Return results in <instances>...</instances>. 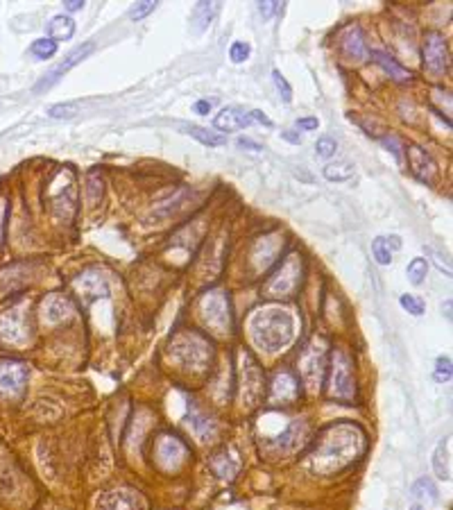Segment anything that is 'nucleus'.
Returning <instances> with one entry per match:
<instances>
[{
    "instance_id": "1",
    "label": "nucleus",
    "mask_w": 453,
    "mask_h": 510,
    "mask_svg": "<svg viewBox=\"0 0 453 510\" xmlns=\"http://www.w3.org/2000/svg\"><path fill=\"white\" fill-rule=\"evenodd\" d=\"M362 449H365V435L358 426L335 424L320 438L315 451L311 454V467L320 474L340 472L362 454Z\"/></svg>"
},
{
    "instance_id": "2",
    "label": "nucleus",
    "mask_w": 453,
    "mask_h": 510,
    "mask_svg": "<svg viewBox=\"0 0 453 510\" xmlns=\"http://www.w3.org/2000/svg\"><path fill=\"white\" fill-rule=\"evenodd\" d=\"M252 340L259 349L275 354L295 338V318L286 309H261L250 320Z\"/></svg>"
},
{
    "instance_id": "3",
    "label": "nucleus",
    "mask_w": 453,
    "mask_h": 510,
    "mask_svg": "<svg viewBox=\"0 0 453 510\" xmlns=\"http://www.w3.org/2000/svg\"><path fill=\"white\" fill-rule=\"evenodd\" d=\"M170 356L177 361L181 367L200 372L211 363V345L197 331H179L170 343Z\"/></svg>"
},
{
    "instance_id": "4",
    "label": "nucleus",
    "mask_w": 453,
    "mask_h": 510,
    "mask_svg": "<svg viewBox=\"0 0 453 510\" xmlns=\"http://www.w3.org/2000/svg\"><path fill=\"white\" fill-rule=\"evenodd\" d=\"M302 284V259L299 254H290L281 268L268 279L266 295L268 298H290Z\"/></svg>"
},
{
    "instance_id": "5",
    "label": "nucleus",
    "mask_w": 453,
    "mask_h": 510,
    "mask_svg": "<svg viewBox=\"0 0 453 510\" xmlns=\"http://www.w3.org/2000/svg\"><path fill=\"white\" fill-rule=\"evenodd\" d=\"M50 207L59 218L68 220L77 209V186L71 170H62L50 188Z\"/></svg>"
},
{
    "instance_id": "6",
    "label": "nucleus",
    "mask_w": 453,
    "mask_h": 510,
    "mask_svg": "<svg viewBox=\"0 0 453 510\" xmlns=\"http://www.w3.org/2000/svg\"><path fill=\"white\" fill-rule=\"evenodd\" d=\"M329 394L333 399L351 401L356 397V383L351 374V361L344 352H335L331 361V379H329Z\"/></svg>"
},
{
    "instance_id": "7",
    "label": "nucleus",
    "mask_w": 453,
    "mask_h": 510,
    "mask_svg": "<svg viewBox=\"0 0 453 510\" xmlns=\"http://www.w3.org/2000/svg\"><path fill=\"white\" fill-rule=\"evenodd\" d=\"M424 69L433 78H444L449 73V46L440 32H428L424 39Z\"/></svg>"
},
{
    "instance_id": "8",
    "label": "nucleus",
    "mask_w": 453,
    "mask_h": 510,
    "mask_svg": "<svg viewBox=\"0 0 453 510\" xmlns=\"http://www.w3.org/2000/svg\"><path fill=\"white\" fill-rule=\"evenodd\" d=\"M200 313H202V320L207 322L211 329H216V331H227L229 329V322H232V318H229V302H227V295L222 291H213L209 295H204L202 302H200Z\"/></svg>"
},
{
    "instance_id": "9",
    "label": "nucleus",
    "mask_w": 453,
    "mask_h": 510,
    "mask_svg": "<svg viewBox=\"0 0 453 510\" xmlns=\"http://www.w3.org/2000/svg\"><path fill=\"white\" fill-rule=\"evenodd\" d=\"M324 363H326V354L320 340H313L306 349H304L302 358H299V372L304 383L308 385L311 390L320 388L322 383V374H324Z\"/></svg>"
},
{
    "instance_id": "10",
    "label": "nucleus",
    "mask_w": 453,
    "mask_h": 510,
    "mask_svg": "<svg viewBox=\"0 0 453 510\" xmlns=\"http://www.w3.org/2000/svg\"><path fill=\"white\" fill-rule=\"evenodd\" d=\"M93 51H95V44H93V41H86V44H82V46L75 48V51H73V53H68V55L64 57V62H59V64L55 66V69H50L44 78H41V80L37 82V84H35V93H44V91H48V89H50V86H55L57 82H59V80L66 75V73H68V71L73 69V66H77L80 62H84L86 57H89L91 53H93Z\"/></svg>"
},
{
    "instance_id": "11",
    "label": "nucleus",
    "mask_w": 453,
    "mask_h": 510,
    "mask_svg": "<svg viewBox=\"0 0 453 510\" xmlns=\"http://www.w3.org/2000/svg\"><path fill=\"white\" fill-rule=\"evenodd\" d=\"M241 394L247 406H257L263 397V374L250 354H243L241 363Z\"/></svg>"
},
{
    "instance_id": "12",
    "label": "nucleus",
    "mask_w": 453,
    "mask_h": 510,
    "mask_svg": "<svg viewBox=\"0 0 453 510\" xmlns=\"http://www.w3.org/2000/svg\"><path fill=\"white\" fill-rule=\"evenodd\" d=\"M30 336V325L26 318V307H12L0 316V338L7 343H26Z\"/></svg>"
},
{
    "instance_id": "13",
    "label": "nucleus",
    "mask_w": 453,
    "mask_h": 510,
    "mask_svg": "<svg viewBox=\"0 0 453 510\" xmlns=\"http://www.w3.org/2000/svg\"><path fill=\"white\" fill-rule=\"evenodd\" d=\"M186 456H188L186 445L179 438H175V435H161L159 442H156V460H159L163 470L168 472L179 470L184 465Z\"/></svg>"
},
{
    "instance_id": "14",
    "label": "nucleus",
    "mask_w": 453,
    "mask_h": 510,
    "mask_svg": "<svg viewBox=\"0 0 453 510\" xmlns=\"http://www.w3.org/2000/svg\"><path fill=\"white\" fill-rule=\"evenodd\" d=\"M30 370L19 361H0V392L3 394H21L28 383Z\"/></svg>"
},
{
    "instance_id": "15",
    "label": "nucleus",
    "mask_w": 453,
    "mask_h": 510,
    "mask_svg": "<svg viewBox=\"0 0 453 510\" xmlns=\"http://www.w3.org/2000/svg\"><path fill=\"white\" fill-rule=\"evenodd\" d=\"M145 504L141 495H136L134 490L120 488V490H109L104 495L98 497L95 510H143Z\"/></svg>"
},
{
    "instance_id": "16",
    "label": "nucleus",
    "mask_w": 453,
    "mask_h": 510,
    "mask_svg": "<svg viewBox=\"0 0 453 510\" xmlns=\"http://www.w3.org/2000/svg\"><path fill=\"white\" fill-rule=\"evenodd\" d=\"M41 311H44V320L48 325H59L75 313V307H73L71 298H66L62 293H53L44 300Z\"/></svg>"
},
{
    "instance_id": "17",
    "label": "nucleus",
    "mask_w": 453,
    "mask_h": 510,
    "mask_svg": "<svg viewBox=\"0 0 453 510\" xmlns=\"http://www.w3.org/2000/svg\"><path fill=\"white\" fill-rule=\"evenodd\" d=\"M408 163H410L413 175L426 184H431L435 175H438V166H435V161L431 159V154L419 145H408Z\"/></svg>"
},
{
    "instance_id": "18",
    "label": "nucleus",
    "mask_w": 453,
    "mask_h": 510,
    "mask_svg": "<svg viewBox=\"0 0 453 510\" xmlns=\"http://www.w3.org/2000/svg\"><path fill=\"white\" fill-rule=\"evenodd\" d=\"M340 53L344 60L349 62H362L367 57V46H365V39H362V32L358 26H349L347 30L340 35Z\"/></svg>"
},
{
    "instance_id": "19",
    "label": "nucleus",
    "mask_w": 453,
    "mask_h": 510,
    "mask_svg": "<svg viewBox=\"0 0 453 510\" xmlns=\"http://www.w3.org/2000/svg\"><path fill=\"white\" fill-rule=\"evenodd\" d=\"M252 116L250 111L241 109V107H225L216 120H213V127L220 129V131H236V129H245L252 125Z\"/></svg>"
},
{
    "instance_id": "20",
    "label": "nucleus",
    "mask_w": 453,
    "mask_h": 510,
    "mask_svg": "<svg viewBox=\"0 0 453 510\" xmlns=\"http://www.w3.org/2000/svg\"><path fill=\"white\" fill-rule=\"evenodd\" d=\"M304 435H306V426H304V424H290L286 431L279 433L277 438H272V442L268 447L275 449L277 454H279V451H281V454H290V451L302 447Z\"/></svg>"
},
{
    "instance_id": "21",
    "label": "nucleus",
    "mask_w": 453,
    "mask_h": 510,
    "mask_svg": "<svg viewBox=\"0 0 453 510\" xmlns=\"http://www.w3.org/2000/svg\"><path fill=\"white\" fill-rule=\"evenodd\" d=\"M75 288L89 302L95 298H104V295L109 293V286H107V279L102 273H84L75 279Z\"/></svg>"
},
{
    "instance_id": "22",
    "label": "nucleus",
    "mask_w": 453,
    "mask_h": 510,
    "mask_svg": "<svg viewBox=\"0 0 453 510\" xmlns=\"http://www.w3.org/2000/svg\"><path fill=\"white\" fill-rule=\"evenodd\" d=\"M299 394V383L297 379L284 370V372H277L275 381H272V399L275 401H293Z\"/></svg>"
},
{
    "instance_id": "23",
    "label": "nucleus",
    "mask_w": 453,
    "mask_h": 510,
    "mask_svg": "<svg viewBox=\"0 0 453 510\" xmlns=\"http://www.w3.org/2000/svg\"><path fill=\"white\" fill-rule=\"evenodd\" d=\"M401 250V238L399 236H378L374 238L372 243V254L376 263H381V266H390L392 263V252Z\"/></svg>"
},
{
    "instance_id": "24",
    "label": "nucleus",
    "mask_w": 453,
    "mask_h": 510,
    "mask_svg": "<svg viewBox=\"0 0 453 510\" xmlns=\"http://www.w3.org/2000/svg\"><path fill=\"white\" fill-rule=\"evenodd\" d=\"M75 35V21L66 14H57L48 23V39H53L55 44L57 41H68Z\"/></svg>"
},
{
    "instance_id": "25",
    "label": "nucleus",
    "mask_w": 453,
    "mask_h": 510,
    "mask_svg": "<svg viewBox=\"0 0 453 510\" xmlns=\"http://www.w3.org/2000/svg\"><path fill=\"white\" fill-rule=\"evenodd\" d=\"M218 10H220L218 3H197L195 5L193 16H191V28L195 35H202V32L211 26L213 16L218 14Z\"/></svg>"
},
{
    "instance_id": "26",
    "label": "nucleus",
    "mask_w": 453,
    "mask_h": 510,
    "mask_svg": "<svg viewBox=\"0 0 453 510\" xmlns=\"http://www.w3.org/2000/svg\"><path fill=\"white\" fill-rule=\"evenodd\" d=\"M410 497H413V504H419V506H431L438 501V488H435V483L431 479H419L413 490H410Z\"/></svg>"
},
{
    "instance_id": "27",
    "label": "nucleus",
    "mask_w": 453,
    "mask_h": 510,
    "mask_svg": "<svg viewBox=\"0 0 453 510\" xmlns=\"http://www.w3.org/2000/svg\"><path fill=\"white\" fill-rule=\"evenodd\" d=\"M433 470L438 479L449 481L451 479V458H449V438L440 440V445L433 451Z\"/></svg>"
},
{
    "instance_id": "28",
    "label": "nucleus",
    "mask_w": 453,
    "mask_h": 510,
    "mask_svg": "<svg viewBox=\"0 0 453 510\" xmlns=\"http://www.w3.org/2000/svg\"><path fill=\"white\" fill-rule=\"evenodd\" d=\"M277 250H279V241H277V236H268V238H263V241L257 245V250H254V263H257V268H259V270L268 268L270 263H272V259H275Z\"/></svg>"
},
{
    "instance_id": "29",
    "label": "nucleus",
    "mask_w": 453,
    "mask_h": 510,
    "mask_svg": "<svg viewBox=\"0 0 453 510\" xmlns=\"http://www.w3.org/2000/svg\"><path fill=\"white\" fill-rule=\"evenodd\" d=\"M372 57H374V62H376L378 66H383V71H385V73H390V78H392V80H397V82H408V80H410V73H408L406 69H403V66H399L397 62H394L388 53H383V51H372Z\"/></svg>"
},
{
    "instance_id": "30",
    "label": "nucleus",
    "mask_w": 453,
    "mask_h": 510,
    "mask_svg": "<svg viewBox=\"0 0 453 510\" xmlns=\"http://www.w3.org/2000/svg\"><path fill=\"white\" fill-rule=\"evenodd\" d=\"M184 131H186L188 136H193L195 141H200L202 145H207V147H220V145H225V143H227V136H225V134H218V131L207 129V127L188 125Z\"/></svg>"
},
{
    "instance_id": "31",
    "label": "nucleus",
    "mask_w": 453,
    "mask_h": 510,
    "mask_svg": "<svg viewBox=\"0 0 453 510\" xmlns=\"http://www.w3.org/2000/svg\"><path fill=\"white\" fill-rule=\"evenodd\" d=\"M188 422H191V426L195 429V433L200 435L202 440H209V438H213V433H216V424L211 422V417H207L204 413H200V410H193V413H191V419H188Z\"/></svg>"
},
{
    "instance_id": "32",
    "label": "nucleus",
    "mask_w": 453,
    "mask_h": 510,
    "mask_svg": "<svg viewBox=\"0 0 453 510\" xmlns=\"http://www.w3.org/2000/svg\"><path fill=\"white\" fill-rule=\"evenodd\" d=\"M324 177L329 182H347L353 177V166L347 161L342 163H326L324 166Z\"/></svg>"
},
{
    "instance_id": "33",
    "label": "nucleus",
    "mask_w": 453,
    "mask_h": 510,
    "mask_svg": "<svg viewBox=\"0 0 453 510\" xmlns=\"http://www.w3.org/2000/svg\"><path fill=\"white\" fill-rule=\"evenodd\" d=\"M30 55L35 57V60H53V57L57 55V44L53 39H35L30 46Z\"/></svg>"
},
{
    "instance_id": "34",
    "label": "nucleus",
    "mask_w": 453,
    "mask_h": 510,
    "mask_svg": "<svg viewBox=\"0 0 453 510\" xmlns=\"http://www.w3.org/2000/svg\"><path fill=\"white\" fill-rule=\"evenodd\" d=\"M426 273H428V263L424 257H415L406 268V277L413 286H422L426 279Z\"/></svg>"
},
{
    "instance_id": "35",
    "label": "nucleus",
    "mask_w": 453,
    "mask_h": 510,
    "mask_svg": "<svg viewBox=\"0 0 453 510\" xmlns=\"http://www.w3.org/2000/svg\"><path fill=\"white\" fill-rule=\"evenodd\" d=\"M211 465H213V470H216V474H220L222 479H232L238 470V463H232V460L227 458V454H218L216 458H213Z\"/></svg>"
},
{
    "instance_id": "36",
    "label": "nucleus",
    "mask_w": 453,
    "mask_h": 510,
    "mask_svg": "<svg viewBox=\"0 0 453 510\" xmlns=\"http://www.w3.org/2000/svg\"><path fill=\"white\" fill-rule=\"evenodd\" d=\"M75 111H77L75 102H59V104L48 107V116L50 118H71V116H75Z\"/></svg>"
},
{
    "instance_id": "37",
    "label": "nucleus",
    "mask_w": 453,
    "mask_h": 510,
    "mask_svg": "<svg viewBox=\"0 0 453 510\" xmlns=\"http://www.w3.org/2000/svg\"><path fill=\"white\" fill-rule=\"evenodd\" d=\"M272 82H275L277 91H279V95H281V100H284V102H290V100H293V86L288 84V80L281 75V73H279V71H272Z\"/></svg>"
},
{
    "instance_id": "38",
    "label": "nucleus",
    "mask_w": 453,
    "mask_h": 510,
    "mask_svg": "<svg viewBox=\"0 0 453 510\" xmlns=\"http://www.w3.org/2000/svg\"><path fill=\"white\" fill-rule=\"evenodd\" d=\"M156 10V3H152V0H145V3H136L129 7V19L131 21H143L147 14H152Z\"/></svg>"
},
{
    "instance_id": "39",
    "label": "nucleus",
    "mask_w": 453,
    "mask_h": 510,
    "mask_svg": "<svg viewBox=\"0 0 453 510\" xmlns=\"http://www.w3.org/2000/svg\"><path fill=\"white\" fill-rule=\"evenodd\" d=\"M250 53L252 48L250 44H245V41H236V44H232V48H229V57H232L234 64H243L250 60Z\"/></svg>"
},
{
    "instance_id": "40",
    "label": "nucleus",
    "mask_w": 453,
    "mask_h": 510,
    "mask_svg": "<svg viewBox=\"0 0 453 510\" xmlns=\"http://www.w3.org/2000/svg\"><path fill=\"white\" fill-rule=\"evenodd\" d=\"M399 304L408 311L410 316H422V313H424V302H422V300H417V298H413V295H401Z\"/></svg>"
},
{
    "instance_id": "41",
    "label": "nucleus",
    "mask_w": 453,
    "mask_h": 510,
    "mask_svg": "<svg viewBox=\"0 0 453 510\" xmlns=\"http://www.w3.org/2000/svg\"><path fill=\"white\" fill-rule=\"evenodd\" d=\"M335 150H338V143H335V138H331V136H322L315 143V152L320 154V157H326V159L333 157Z\"/></svg>"
},
{
    "instance_id": "42",
    "label": "nucleus",
    "mask_w": 453,
    "mask_h": 510,
    "mask_svg": "<svg viewBox=\"0 0 453 510\" xmlns=\"http://www.w3.org/2000/svg\"><path fill=\"white\" fill-rule=\"evenodd\" d=\"M435 379H438V381H449L451 379V358L449 356H440L438 358V367H435Z\"/></svg>"
},
{
    "instance_id": "43",
    "label": "nucleus",
    "mask_w": 453,
    "mask_h": 510,
    "mask_svg": "<svg viewBox=\"0 0 453 510\" xmlns=\"http://www.w3.org/2000/svg\"><path fill=\"white\" fill-rule=\"evenodd\" d=\"M426 254H431V259L435 261V266H438V270H442V273L451 275V263H449V259H442V254H440V252H435L433 248H426Z\"/></svg>"
},
{
    "instance_id": "44",
    "label": "nucleus",
    "mask_w": 453,
    "mask_h": 510,
    "mask_svg": "<svg viewBox=\"0 0 453 510\" xmlns=\"http://www.w3.org/2000/svg\"><path fill=\"white\" fill-rule=\"evenodd\" d=\"M259 12L263 16V21H268L275 12H284V5H279V3H259Z\"/></svg>"
},
{
    "instance_id": "45",
    "label": "nucleus",
    "mask_w": 453,
    "mask_h": 510,
    "mask_svg": "<svg viewBox=\"0 0 453 510\" xmlns=\"http://www.w3.org/2000/svg\"><path fill=\"white\" fill-rule=\"evenodd\" d=\"M383 145H385V150L392 152L394 157H397V159L401 161V145H399V141H397V136H388V138H383Z\"/></svg>"
},
{
    "instance_id": "46",
    "label": "nucleus",
    "mask_w": 453,
    "mask_h": 510,
    "mask_svg": "<svg viewBox=\"0 0 453 510\" xmlns=\"http://www.w3.org/2000/svg\"><path fill=\"white\" fill-rule=\"evenodd\" d=\"M295 127L297 129H304V131H313L320 127V120L317 118H297V122H295Z\"/></svg>"
},
{
    "instance_id": "47",
    "label": "nucleus",
    "mask_w": 453,
    "mask_h": 510,
    "mask_svg": "<svg viewBox=\"0 0 453 510\" xmlns=\"http://www.w3.org/2000/svg\"><path fill=\"white\" fill-rule=\"evenodd\" d=\"M238 147H243V150H254V152H261V150H263V145H261V143L252 141V138H247V136H241V138H238Z\"/></svg>"
},
{
    "instance_id": "48",
    "label": "nucleus",
    "mask_w": 453,
    "mask_h": 510,
    "mask_svg": "<svg viewBox=\"0 0 453 510\" xmlns=\"http://www.w3.org/2000/svg\"><path fill=\"white\" fill-rule=\"evenodd\" d=\"M213 109V102L211 100H197L195 104H193V111L195 113H200V116H207V113Z\"/></svg>"
},
{
    "instance_id": "49",
    "label": "nucleus",
    "mask_w": 453,
    "mask_h": 510,
    "mask_svg": "<svg viewBox=\"0 0 453 510\" xmlns=\"http://www.w3.org/2000/svg\"><path fill=\"white\" fill-rule=\"evenodd\" d=\"M250 116H252V120H259V122H263V125L272 127V120H270V118H268L263 111H259V109H252V111H250Z\"/></svg>"
},
{
    "instance_id": "50",
    "label": "nucleus",
    "mask_w": 453,
    "mask_h": 510,
    "mask_svg": "<svg viewBox=\"0 0 453 510\" xmlns=\"http://www.w3.org/2000/svg\"><path fill=\"white\" fill-rule=\"evenodd\" d=\"M82 7H84L82 0H68V3H66V10L68 12H77V10H82Z\"/></svg>"
},
{
    "instance_id": "51",
    "label": "nucleus",
    "mask_w": 453,
    "mask_h": 510,
    "mask_svg": "<svg viewBox=\"0 0 453 510\" xmlns=\"http://www.w3.org/2000/svg\"><path fill=\"white\" fill-rule=\"evenodd\" d=\"M281 136L286 138V141H293V143H299V141H302V138H299V134H293V131H284Z\"/></svg>"
},
{
    "instance_id": "52",
    "label": "nucleus",
    "mask_w": 453,
    "mask_h": 510,
    "mask_svg": "<svg viewBox=\"0 0 453 510\" xmlns=\"http://www.w3.org/2000/svg\"><path fill=\"white\" fill-rule=\"evenodd\" d=\"M444 313H447V318L451 320V300H447V311H444Z\"/></svg>"
},
{
    "instance_id": "53",
    "label": "nucleus",
    "mask_w": 453,
    "mask_h": 510,
    "mask_svg": "<svg viewBox=\"0 0 453 510\" xmlns=\"http://www.w3.org/2000/svg\"><path fill=\"white\" fill-rule=\"evenodd\" d=\"M410 510H424V506H419V504H413V506H410Z\"/></svg>"
}]
</instances>
